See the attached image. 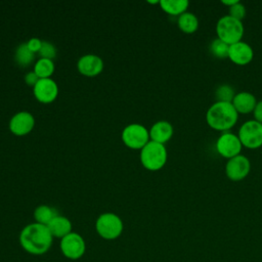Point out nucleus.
<instances>
[{
  "label": "nucleus",
  "mask_w": 262,
  "mask_h": 262,
  "mask_svg": "<svg viewBox=\"0 0 262 262\" xmlns=\"http://www.w3.org/2000/svg\"><path fill=\"white\" fill-rule=\"evenodd\" d=\"M53 236L48 227L40 223H31L23 228L19 233L20 247L31 255H43L52 245Z\"/></svg>",
  "instance_id": "1"
},
{
  "label": "nucleus",
  "mask_w": 262,
  "mask_h": 262,
  "mask_svg": "<svg viewBox=\"0 0 262 262\" xmlns=\"http://www.w3.org/2000/svg\"><path fill=\"white\" fill-rule=\"evenodd\" d=\"M238 120V113L231 102L215 101L206 113V122L212 129L220 132H227L235 126Z\"/></svg>",
  "instance_id": "2"
},
{
  "label": "nucleus",
  "mask_w": 262,
  "mask_h": 262,
  "mask_svg": "<svg viewBox=\"0 0 262 262\" xmlns=\"http://www.w3.org/2000/svg\"><path fill=\"white\" fill-rule=\"evenodd\" d=\"M245 28L242 20H238L229 14L221 16L216 24L217 38L228 45L242 41Z\"/></svg>",
  "instance_id": "3"
},
{
  "label": "nucleus",
  "mask_w": 262,
  "mask_h": 262,
  "mask_svg": "<svg viewBox=\"0 0 262 262\" xmlns=\"http://www.w3.org/2000/svg\"><path fill=\"white\" fill-rule=\"evenodd\" d=\"M167 149L164 144L148 141L140 151V161L142 166L149 171L162 169L167 162Z\"/></svg>",
  "instance_id": "4"
},
{
  "label": "nucleus",
  "mask_w": 262,
  "mask_h": 262,
  "mask_svg": "<svg viewBox=\"0 0 262 262\" xmlns=\"http://www.w3.org/2000/svg\"><path fill=\"white\" fill-rule=\"evenodd\" d=\"M95 228L100 237L112 241L122 234L123 222L121 218L114 213H103L97 218Z\"/></svg>",
  "instance_id": "5"
},
{
  "label": "nucleus",
  "mask_w": 262,
  "mask_h": 262,
  "mask_svg": "<svg viewBox=\"0 0 262 262\" xmlns=\"http://www.w3.org/2000/svg\"><path fill=\"white\" fill-rule=\"evenodd\" d=\"M237 136L243 146L256 149L262 146V124L256 120H248L242 124Z\"/></svg>",
  "instance_id": "6"
},
{
  "label": "nucleus",
  "mask_w": 262,
  "mask_h": 262,
  "mask_svg": "<svg viewBox=\"0 0 262 262\" xmlns=\"http://www.w3.org/2000/svg\"><path fill=\"white\" fill-rule=\"evenodd\" d=\"M62 255L70 260L82 258L86 252V243L77 232H71L60 239L59 244Z\"/></svg>",
  "instance_id": "7"
},
{
  "label": "nucleus",
  "mask_w": 262,
  "mask_h": 262,
  "mask_svg": "<svg viewBox=\"0 0 262 262\" xmlns=\"http://www.w3.org/2000/svg\"><path fill=\"white\" fill-rule=\"evenodd\" d=\"M124 143L133 149H141L149 141V131L140 124H130L122 132Z\"/></svg>",
  "instance_id": "8"
},
{
  "label": "nucleus",
  "mask_w": 262,
  "mask_h": 262,
  "mask_svg": "<svg viewBox=\"0 0 262 262\" xmlns=\"http://www.w3.org/2000/svg\"><path fill=\"white\" fill-rule=\"evenodd\" d=\"M243 144L237 136L232 132H222L216 140V149L218 154L229 160L233 157L241 155Z\"/></svg>",
  "instance_id": "9"
},
{
  "label": "nucleus",
  "mask_w": 262,
  "mask_h": 262,
  "mask_svg": "<svg viewBox=\"0 0 262 262\" xmlns=\"http://www.w3.org/2000/svg\"><path fill=\"white\" fill-rule=\"evenodd\" d=\"M251 171L250 160L243 155H238L227 160L225 165V174L231 181H241L245 179Z\"/></svg>",
  "instance_id": "10"
},
{
  "label": "nucleus",
  "mask_w": 262,
  "mask_h": 262,
  "mask_svg": "<svg viewBox=\"0 0 262 262\" xmlns=\"http://www.w3.org/2000/svg\"><path fill=\"white\" fill-rule=\"evenodd\" d=\"M58 93L56 83L50 79H39L37 84L34 86V95L38 101L42 103L52 102Z\"/></svg>",
  "instance_id": "11"
},
{
  "label": "nucleus",
  "mask_w": 262,
  "mask_h": 262,
  "mask_svg": "<svg viewBox=\"0 0 262 262\" xmlns=\"http://www.w3.org/2000/svg\"><path fill=\"white\" fill-rule=\"evenodd\" d=\"M254 50L247 42L239 41L229 45L228 58L237 66H246L253 60Z\"/></svg>",
  "instance_id": "12"
},
{
  "label": "nucleus",
  "mask_w": 262,
  "mask_h": 262,
  "mask_svg": "<svg viewBox=\"0 0 262 262\" xmlns=\"http://www.w3.org/2000/svg\"><path fill=\"white\" fill-rule=\"evenodd\" d=\"M34 124V117L30 113L19 112L11 118L9 122V129L13 134L17 136H23L32 131Z\"/></svg>",
  "instance_id": "13"
},
{
  "label": "nucleus",
  "mask_w": 262,
  "mask_h": 262,
  "mask_svg": "<svg viewBox=\"0 0 262 262\" xmlns=\"http://www.w3.org/2000/svg\"><path fill=\"white\" fill-rule=\"evenodd\" d=\"M79 72L87 77H94L100 74L103 69L102 59L94 54H87L82 56L78 61Z\"/></svg>",
  "instance_id": "14"
},
{
  "label": "nucleus",
  "mask_w": 262,
  "mask_h": 262,
  "mask_svg": "<svg viewBox=\"0 0 262 262\" xmlns=\"http://www.w3.org/2000/svg\"><path fill=\"white\" fill-rule=\"evenodd\" d=\"M231 103L238 114L246 115L253 113L257 104V99L253 93L248 91H241L235 93Z\"/></svg>",
  "instance_id": "15"
},
{
  "label": "nucleus",
  "mask_w": 262,
  "mask_h": 262,
  "mask_svg": "<svg viewBox=\"0 0 262 262\" xmlns=\"http://www.w3.org/2000/svg\"><path fill=\"white\" fill-rule=\"evenodd\" d=\"M173 135V126L167 121L156 122L149 130V138L151 141L165 144Z\"/></svg>",
  "instance_id": "16"
},
{
  "label": "nucleus",
  "mask_w": 262,
  "mask_h": 262,
  "mask_svg": "<svg viewBox=\"0 0 262 262\" xmlns=\"http://www.w3.org/2000/svg\"><path fill=\"white\" fill-rule=\"evenodd\" d=\"M47 227L53 237H57L60 239L72 232L71 221L67 217L60 216V215H57L56 217H54L49 222Z\"/></svg>",
  "instance_id": "17"
},
{
  "label": "nucleus",
  "mask_w": 262,
  "mask_h": 262,
  "mask_svg": "<svg viewBox=\"0 0 262 262\" xmlns=\"http://www.w3.org/2000/svg\"><path fill=\"white\" fill-rule=\"evenodd\" d=\"M178 28L185 34H193L199 29L198 16L189 11H185L177 18Z\"/></svg>",
  "instance_id": "18"
},
{
  "label": "nucleus",
  "mask_w": 262,
  "mask_h": 262,
  "mask_svg": "<svg viewBox=\"0 0 262 262\" xmlns=\"http://www.w3.org/2000/svg\"><path fill=\"white\" fill-rule=\"evenodd\" d=\"M159 4L166 13L175 16L184 13L189 6V2L186 0H160Z\"/></svg>",
  "instance_id": "19"
},
{
  "label": "nucleus",
  "mask_w": 262,
  "mask_h": 262,
  "mask_svg": "<svg viewBox=\"0 0 262 262\" xmlns=\"http://www.w3.org/2000/svg\"><path fill=\"white\" fill-rule=\"evenodd\" d=\"M58 214L55 209H53L49 206H46V205H41L38 208H36L34 211V218H35L36 222L46 225V226Z\"/></svg>",
  "instance_id": "20"
},
{
  "label": "nucleus",
  "mask_w": 262,
  "mask_h": 262,
  "mask_svg": "<svg viewBox=\"0 0 262 262\" xmlns=\"http://www.w3.org/2000/svg\"><path fill=\"white\" fill-rule=\"evenodd\" d=\"M34 72L39 77V79L49 78L54 72V63L51 59L40 58L35 63Z\"/></svg>",
  "instance_id": "21"
},
{
  "label": "nucleus",
  "mask_w": 262,
  "mask_h": 262,
  "mask_svg": "<svg viewBox=\"0 0 262 262\" xmlns=\"http://www.w3.org/2000/svg\"><path fill=\"white\" fill-rule=\"evenodd\" d=\"M35 53L32 52L29 47L27 46V43L20 44L15 51V61L20 67H28L32 63L34 60Z\"/></svg>",
  "instance_id": "22"
},
{
  "label": "nucleus",
  "mask_w": 262,
  "mask_h": 262,
  "mask_svg": "<svg viewBox=\"0 0 262 262\" xmlns=\"http://www.w3.org/2000/svg\"><path fill=\"white\" fill-rule=\"evenodd\" d=\"M209 50L213 56H215L218 59H225L228 58V51H229V45L225 42L221 41L220 39L216 38L212 40L209 46Z\"/></svg>",
  "instance_id": "23"
},
{
  "label": "nucleus",
  "mask_w": 262,
  "mask_h": 262,
  "mask_svg": "<svg viewBox=\"0 0 262 262\" xmlns=\"http://www.w3.org/2000/svg\"><path fill=\"white\" fill-rule=\"evenodd\" d=\"M215 98L216 101H223V102H231L235 91L234 88L229 84H221L215 90Z\"/></svg>",
  "instance_id": "24"
},
{
  "label": "nucleus",
  "mask_w": 262,
  "mask_h": 262,
  "mask_svg": "<svg viewBox=\"0 0 262 262\" xmlns=\"http://www.w3.org/2000/svg\"><path fill=\"white\" fill-rule=\"evenodd\" d=\"M39 55L41 56V58H47V59H53L56 55V49L55 47L46 41H42V46L41 49L39 50Z\"/></svg>",
  "instance_id": "25"
},
{
  "label": "nucleus",
  "mask_w": 262,
  "mask_h": 262,
  "mask_svg": "<svg viewBox=\"0 0 262 262\" xmlns=\"http://www.w3.org/2000/svg\"><path fill=\"white\" fill-rule=\"evenodd\" d=\"M228 14L238 20H242L246 16V7L242 2H237L234 5L228 7Z\"/></svg>",
  "instance_id": "26"
},
{
  "label": "nucleus",
  "mask_w": 262,
  "mask_h": 262,
  "mask_svg": "<svg viewBox=\"0 0 262 262\" xmlns=\"http://www.w3.org/2000/svg\"><path fill=\"white\" fill-rule=\"evenodd\" d=\"M27 46L29 47V49L32 52H39V50L41 49L42 46V41L38 38H32L27 42Z\"/></svg>",
  "instance_id": "27"
},
{
  "label": "nucleus",
  "mask_w": 262,
  "mask_h": 262,
  "mask_svg": "<svg viewBox=\"0 0 262 262\" xmlns=\"http://www.w3.org/2000/svg\"><path fill=\"white\" fill-rule=\"evenodd\" d=\"M25 81L29 86H35L37 84V82L39 81V77L35 74V72H29L26 76H25Z\"/></svg>",
  "instance_id": "28"
},
{
  "label": "nucleus",
  "mask_w": 262,
  "mask_h": 262,
  "mask_svg": "<svg viewBox=\"0 0 262 262\" xmlns=\"http://www.w3.org/2000/svg\"><path fill=\"white\" fill-rule=\"evenodd\" d=\"M253 115H254V120L262 124V100L257 101V104L253 111Z\"/></svg>",
  "instance_id": "29"
},
{
  "label": "nucleus",
  "mask_w": 262,
  "mask_h": 262,
  "mask_svg": "<svg viewBox=\"0 0 262 262\" xmlns=\"http://www.w3.org/2000/svg\"><path fill=\"white\" fill-rule=\"evenodd\" d=\"M237 2H238V0H221V3H222L223 5L228 6V7L234 5V4L237 3Z\"/></svg>",
  "instance_id": "30"
}]
</instances>
